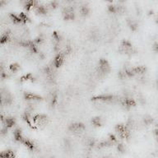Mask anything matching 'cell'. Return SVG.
<instances>
[{
  "instance_id": "1",
  "label": "cell",
  "mask_w": 158,
  "mask_h": 158,
  "mask_svg": "<svg viewBox=\"0 0 158 158\" xmlns=\"http://www.w3.org/2000/svg\"><path fill=\"white\" fill-rule=\"evenodd\" d=\"M110 66L107 60L101 59L99 61L98 67H97V73L99 75V77L104 78L107 74L110 73Z\"/></svg>"
},
{
  "instance_id": "2",
  "label": "cell",
  "mask_w": 158,
  "mask_h": 158,
  "mask_svg": "<svg viewBox=\"0 0 158 158\" xmlns=\"http://www.w3.org/2000/svg\"><path fill=\"white\" fill-rule=\"evenodd\" d=\"M120 51L124 54H131L133 53V45L129 41H123L120 45Z\"/></svg>"
},
{
  "instance_id": "3",
  "label": "cell",
  "mask_w": 158,
  "mask_h": 158,
  "mask_svg": "<svg viewBox=\"0 0 158 158\" xmlns=\"http://www.w3.org/2000/svg\"><path fill=\"white\" fill-rule=\"evenodd\" d=\"M34 121H35V123L37 125V126H44L47 124V122H48V117L44 114H38L36 115L35 118H34Z\"/></svg>"
},
{
  "instance_id": "4",
  "label": "cell",
  "mask_w": 158,
  "mask_h": 158,
  "mask_svg": "<svg viewBox=\"0 0 158 158\" xmlns=\"http://www.w3.org/2000/svg\"><path fill=\"white\" fill-rule=\"evenodd\" d=\"M63 18L67 21H69V20H73L74 19V10L72 7H66L65 8L63 9Z\"/></svg>"
},
{
  "instance_id": "5",
  "label": "cell",
  "mask_w": 158,
  "mask_h": 158,
  "mask_svg": "<svg viewBox=\"0 0 158 158\" xmlns=\"http://www.w3.org/2000/svg\"><path fill=\"white\" fill-rule=\"evenodd\" d=\"M85 129V126L81 123H75L69 126V130L73 133H81Z\"/></svg>"
},
{
  "instance_id": "6",
  "label": "cell",
  "mask_w": 158,
  "mask_h": 158,
  "mask_svg": "<svg viewBox=\"0 0 158 158\" xmlns=\"http://www.w3.org/2000/svg\"><path fill=\"white\" fill-rule=\"evenodd\" d=\"M90 12H91V9L89 8L88 5H82L81 8H80V13L83 17H87L88 15L90 14Z\"/></svg>"
},
{
  "instance_id": "7",
  "label": "cell",
  "mask_w": 158,
  "mask_h": 158,
  "mask_svg": "<svg viewBox=\"0 0 158 158\" xmlns=\"http://www.w3.org/2000/svg\"><path fill=\"white\" fill-rule=\"evenodd\" d=\"M63 62H64L63 56L62 54H59L54 59V65L55 66L56 68H59V67H60L63 63Z\"/></svg>"
},
{
  "instance_id": "8",
  "label": "cell",
  "mask_w": 158,
  "mask_h": 158,
  "mask_svg": "<svg viewBox=\"0 0 158 158\" xmlns=\"http://www.w3.org/2000/svg\"><path fill=\"white\" fill-rule=\"evenodd\" d=\"M92 123H93V124H94V125H96V126H101V118H93V120H92Z\"/></svg>"
},
{
  "instance_id": "9",
  "label": "cell",
  "mask_w": 158,
  "mask_h": 158,
  "mask_svg": "<svg viewBox=\"0 0 158 158\" xmlns=\"http://www.w3.org/2000/svg\"><path fill=\"white\" fill-rule=\"evenodd\" d=\"M19 68H20V67H19V65H18V64H16V63H15V64H12V65H11V69H12L13 72H17V71L19 69Z\"/></svg>"
}]
</instances>
